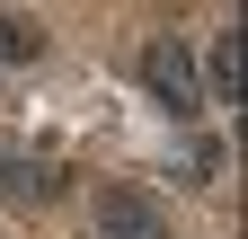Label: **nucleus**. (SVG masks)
<instances>
[{
	"instance_id": "f257e3e1",
	"label": "nucleus",
	"mask_w": 248,
	"mask_h": 239,
	"mask_svg": "<svg viewBox=\"0 0 248 239\" xmlns=\"http://www.w3.org/2000/svg\"><path fill=\"white\" fill-rule=\"evenodd\" d=\"M142 80H151V98H160L169 115H195V106H204V89H195V53L169 45V36L142 53Z\"/></svg>"
},
{
	"instance_id": "f03ea898",
	"label": "nucleus",
	"mask_w": 248,
	"mask_h": 239,
	"mask_svg": "<svg viewBox=\"0 0 248 239\" xmlns=\"http://www.w3.org/2000/svg\"><path fill=\"white\" fill-rule=\"evenodd\" d=\"M89 222H98L107 239H169V213L142 186H98V213H89Z\"/></svg>"
},
{
	"instance_id": "7ed1b4c3",
	"label": "nucleus",
	"mask_w": 248,
	"mask_h": 239,
	"mask_svg": "<svg viewBox=\"0 0 248 239\" xmlns=\"http://www.w3.org/2000/svg\"><path fill=\"white\" fill-rule=\"evenodd\" d=\"M62 186H71V168L27 160V151H0V204H53Z\"/></svg>"
},
{
	"instance_id": "20e7f679",
	"label": "nucleus",
	"mask_w": 248,
	"mask_h": 239,
	"mask_svg": "<svg viewBox=\"0 0 248 239\" xmlns=\"http://www.w3.org/2000/svg\"><path fill=\"white\" fill-rule=\"evenodd\" d=\"M195 89H204V98H222V106L239 98V36H231V27L213 36V53H204V80H195Z\"/></svg>"
},
{
	"instance_id": "39448f33",
	"label": "nucleus",
	"mask_w": 248,
	"mask_h": 239,
	"mask_svg": "<svg viewBox=\"0 0 248 239\" xmlns=\"http://www.w3.org/2000/svg\"><path fill=\"white\" fill-rule=\"evenodd\" d=\"M45 53V27L36 18H0V62H36Z\"/></svg>"
}]
</instances>
